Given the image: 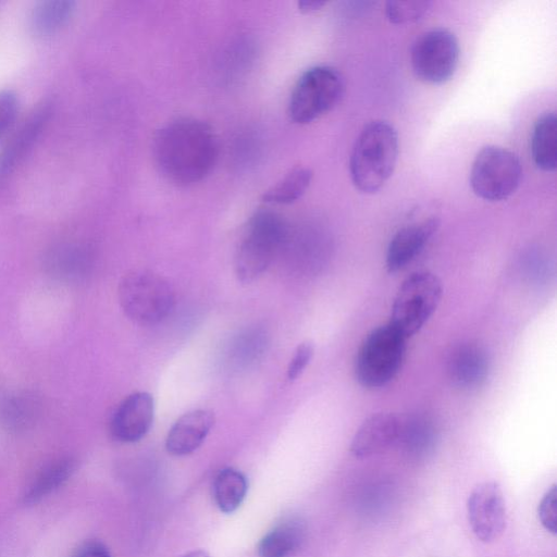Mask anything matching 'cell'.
I'll use <instances>...</instances> for the list:
<instances>
[{"label": "cell", "instance_id": "obj_1", "mask_svg": "<svg viewBox=\"0 0 557 557\" xmlns=\"http://www.w3.org/2000/svg\"><path fill=\"white\" fill-rule=\"evenodd\" d=\"M219 154L218 139L202 121L181 117L162 126L152 141V156L160 174L172 184L188 186L202 181Z\"/></svg>", "mask_w": 557, "mask_h": 557}, {"label": "cell", "instance_id": "obj_2", "mask_svg": "<svg viewBox=\"0 0 557 557\" xmlns=\"http://www.w3.org/2000/svg\"><path fill=\"white\" fill-rule=\"evenodd\" d=\"M399 151L395 127L374 120L360 131L349 158V174L354 186L363 194L379 191L393 175Z\"/></svg>", "mask_w": 557, "mask_h": 557}, {"label": "cell", "instance_id": "obj_3", "mask_svg": "<svg viewBox=\"0 0 557 557\" xmlns=\"http://www.w3.org/2000/svg\"><path fill=\"white\" fill-rule=\"evenodd\" d=\"M287 226L277 213L259 210L249 219L235 255V273L243 283L258 278L287 239Z\"/></svg>", "mask_w": 557, "mask_h": 557}, {"label": "cell", "instance_id": "obj_4", "mask_svg": "<svg viewBox=\"0 0 557 557\" xmlns=\"http://www.w3.org/2000/svg\"><path fill=\"white\" fill-rule=\"evenodd\" d=\"M120 306L125 315L139 325H153L173 310L172 285L158 273L132 270L123 275L117 287Z\"/></svg>", "mask_w": 557, "mask_h": 557}, {"label": "cell", "instance_id": "obj_5", "mask_svg": "<svg viewBox=\"0 0 557 557\" xmlns=\"http://www.w3.org/2000/svg\"><path fill=\"white\" fill-rule=\"evenodd\" d=\"M407 338L388 322L373 329L361 343L355 359V376L366 388H380L399 372Z\"/></svg>", "mask_w": 557, "mask_h": 557}, {"label": "cell", "instance_id": "obj_6", "mask_svg": "<svg viewBox=\"0 0 557 557\" xmlns=\"http://www.w3.org/2000/svg\"><path fill=\"white\" fill-rule=\"evenodd\" d=\"M345 81L330 65L308 69L295 84L288 102V115L297 124H308L331 111L342 99Z\"/></svg>", "mask_w": 557, "mask_h": 557}, {"label": "cell", "instance_id": "obj_7", "mask_svg": "<svg viewBox=\"0 0 557 557\" xmlns=\"http://www.w3.org/2000/svg\"><path fill=\"white\" fill-rule=\"evenodd\" d=\"M521 178L522 164L519 157L505 147L487 145L473 159L469 183L478 197L497 202L513 195Z\"/></svg>", "mask_w": 557, "mask_h": 557}, {"label": "cell", "instance_id": "obj_8", "mask_svg": "<svg viewBox=\"0 0 557 557\" xmlns=\"http://www.w3.org/2000/svg\"><path fill=\"white\" fill-rule=\"evenodd\" d=\"M442 295V282L434 273H412L396 293L388 323L408 339L428 322L436 310Z\"/></svg>", "mask_w": 557, "mask_h": 557}, {"label": "cell", "instance_id": "obj_9", "mask_svg": "<svg viewBox=\"0 0 557 557\" xmlns=\"http://www.w3.org/2000/svg\"><path fill=\"white\" fill-rule=\"evenodd\" d=\"M460 55L456 35L444 27L422 33L412 44L410 63L422 82L440 85L449 81L458 66Z\"/></svg>", "mask_w": 557, "mask_h": 557}, {"label": "cell", "instance_id": "obj_10", "mask_svg": "<svg viewBox=\"0 0 557 557\" xmlns=\"http://www.w3.org/2000/svg\"><path fill=\"white\" fill-rule=\"evenodd\" d=\"M467 516L473 534L483 543L499 539L507 524L506 504L495 481L478 484L467 500Z\"/></svg>", "mask_w": 557, "mask_h": 557}, {"label": "cell", "instance_id": "obj_11", "mask_svg": "<svg viewBox=\"0 0 557 557\" xmlns=\"http://www.w3.org/2000/svg\"><path fill=\"white\" fill-rule=\"evenodd\" d=\"M154 414L153 397L147 392H136L125 397L110 420V433L121 443H135L150 430Z\"/></svg>", "mask_w": 557, "mask_h": 557}, {"label": "cell", "instance_id": "obj_12", "mask_svg": "<svg viewBox=\"0 0 557 557\" xmlns=\"http://www.w3.org/2000/svg\"><path fill=\"white\" fill-rule=\"evenodd\" d=\"M401 421L391 412H376L356 431L350 451L357 458H368L387 450L398 442Z\"/></svg>", "mask_w": 557, "mask_h": 557}, {"label": "cell", "instance_id": "obj_13", "mask_svg": "<svg viewBox=\"0 0 557 557\" xmlns=\"http://www.w3.org/2000/svg\"><path fill=\"white\" fill-rule=\"evenodd\" d=\"M447 373L451 383L463 391H472L486 381L490 358L486 350L475 343L456 346L447 360Z\"/></svg>", "mask_w": 557, "mask_h": 557}, {"label": "cell", "instance_id": "obj_14", "mask_svg": "<svg viewBox=\"0 0 557 557\" xmlns=\"http://www.w3.org/2000/svg\"><path fill=\"white\" fill-rule=\"evenodd\" d=\"M440 221L430 218L400 228L391 239L386 252V268L395 273L410 263L437 231Z\"/></svg>", "mask_w": 557, "mask_h": 557}, {"label": "cell", "instance_id": "obj_15", "mask_svg": "<svg viewBox=\"0 0 557 557\" xmlns=\"http://www.w3.org/2000/svg\"><path fill=\"white\" fill-rule=\"evenodd\" d=\"M214 425V414L208 409H195L181 416L169 430L166 450L174 456L194 453Z\"/></svg>", "mask_w": 557, "mask_h": 557}, {"label": "cell", "instance_id": "obj_16", "mask_svg": "<svg viewBox=\"0 0 557 557\" xmlns=\"http://www.w3.org/2000/svg\"><path fill=\"white\" fill-rule=\"evenodd\" d=\"M307 524L298 516H289L277 522L258 544L259 557H290L305 543Z\"/></svg>", "mask_w": 557, "mask_h": 557}, {"label": "cell", "instance_id": "obj_17", "mask_svg": "<svg viewBox=\"0 0 557 557\" xmlns=\"http://www.w3.org/2000/svg\"><path fill=\"white\" fill-rule=\"evenodd\" d=\"M40 411V400L34 393L13 392L0 401V423L11 432L25 431L38 420Z\"/></svg>", "mask_w": 557, "mask_h": 557}, {"label": "cell", "instance_id": "obj_18", "mask_svg": "<svg viewBox=\"0 0 557 557\" xmlns=\"http://www.w3.org/2000/svg\"><path fill=\"white\" fill-rule=\"evenodd\" d=\"M534 164L542 171L553 172L557 166V117L554 111L540 115L534 122L531 141Z\"/></svg>", "mask_w": 557, "mask_h": 557}, {"label": "cell", "instance_id": "obj_19", "mask_svg": "<svg viewBox=\"0 0 557 557\" xmlns=\"http://www.w3.org/2000/svg\"><path fill=\"white\" fill-rule=\"evenodd\" d=\"M76 460L69 455L59 456L48 461L35 475L24 500L36 504L62 486L73 474Z\"/></svg>", "mask_w": 557, "mask_h": 557}, {"label": "cell", "instance_id": "obj_20", "mask_svg": "<svg viewBox=\"0 0 557 557\" xmlns=\"http://www.w3.org/2000/svg\"><path fill=\"white\" fill-rule=\"evenodd\" d=\"M437 430L434 422L424 414H416L401 422L398 442L411 458L422 459L434 449Z\"/></svg>", "mask_w": 557, "mask_h": 557}, {"label": "cell", "instance_id": "obj_21", "mask_svg": "<svg viewBox=\"0 0 557 557\" xmlns=\"http://www.w3.org/2000/svg\"><path fill=\"white\" fill-rule=\"evenodd\" d=\"M75 2L46 0L35 4L29 17L32 32L39 37H49L60 32L74 14Z\"/></svg>", "mask_w": 557, "mask_h": 557}, {"label": "cell", "instance_id": "obj_22", "mask_svg": "<svg viewBox=\"0 0 557 557\" xmlns=\"http://www.w3.org/2000/svg\"><path fill=\"white\" fill-rule=\"evenodd\" d=\"M248 482L243 472L224 468L218 472L212 484V496L216 507L224 513L234 512L244 502Z\"/></svg>", "mask_w": 557, "mask_h": 557}, {"label": "cell", "instance_id": "obj_23", "mask_svg": "<svg viewBox=\"0 0 557 557\" xmlns=\"http://www.w3.org/2000/svg\"><path fill=\"white\" fill-rule=\"evenodd\" d=\"M312 177L313 172L311 169L302 165L295 166L267 189L262 195V199L268 203H293L307 191Z\"/></svg>", "mask_w": 557, "mask_h": 557}, {"label": "cell", "instance_id": "obj_24", "mask_svg": "<svg viewBox=\"0 0 557 557\" xmlns=\"http://www.w3.org/2000/svg\"><path fill=\"white\" fill-rule=\"evenodd\" d=\"M88 259L86 252L79 247L67 246L58 250L52 257L49 267L52 272L62 278H74L87 270Z\"/></svg>", "mask_w": 557, "mask_h": 557}, {"label": "cell", "instance_id": "obj_25", "mask_svg": "<svg viewBox=\"0 0 557 557\" xmlns=\"http://www.w3.org/2000/svg\"><path fill=\"white\" fill-rule=\"evenodd\" d=\"M431 5L425 0H391L385 4V14L393 24H407L420 20Z\"/></svg>", "mask_w": 557, "mask_h": 557}, {"label": "cell", "instance_id": "obj_26", "mask_svg": "<svg viewBox=\"0 0 557 557\" xmlns=\"http://www.w3.org/2000/svg\"><path fill=\"white\" fill-rule=\"evenodd\" d=\"M537 516L541 524L552 534L557 533V487L553 485L542 497Z\"/></svg>", "mask_w": 557, "mask_h": 557}, {"label": "cell", "instance_id": "obj_27", "mask_svg": "<svg viewBox=\"0 0 557 557\" xmlns=\"http://www.w3.org/2000/svg\"><path fill=\"white\" fill-rule=\"evenodd\" d=\"M18 112V99L12 90L0 91V141L14 125Z\"/></svg>", "mask_w": 557, "mask_h": 557}, {"label": "cell", "instance_id": "obj_28", "mask_svg": "<svg viewBox=\"0 0 557 557\" xmlns=\"http://www.w3.org/2000/svg\"><path fill=\"white\" fill-rule=\"evenodd\" d=\"M314 354V346L311 342H302L297 346L287 367V379L293 382L297 380L310 363Z\"/></svg>", "mask_w": 557, "mask_h": 557}, {"label": "cell", "instance_id": "obj_29", "mask_svg": "<svg viewBox=\"0 0 557 557\" xmlns=\"http://www.w3.org/2000/svg\"><path fill=\"white\" fill-rule=\"evenodd\" d=\"M74 557H111V554L102 543L89 541L77 549Z\"/></svg>", "mask_w": 557, "mask_h": 557}, {"label": "cell", "instance_id": "obj_30", "mask_svg": "<svg viewBox=\"0 0 557 557\" xmlns=\"http://www.w3.org/2000/svg\"><path fill=\"white\" fill-rule=\"evenodd\" d=\"M325 3L322 0H302L298 2V8L304 13H310L320 10Z\"/></svg>", "mask_w": 557, "mask_h": 557}, {"label": "cell", "instance_id": "obj_31", "mask_svg": "<svg viewBox=\"0 0 557 557\" xmlns=\"http://www.w3.org/2000/svg\"><path fill=\"white\" fill-rule=\"evenodd\" d=\"M183 557H211L206 550L202 549H196L193 552H189Z\"/></svg>", "mask_w": 557, "mask_h": 557}]
</instances>
